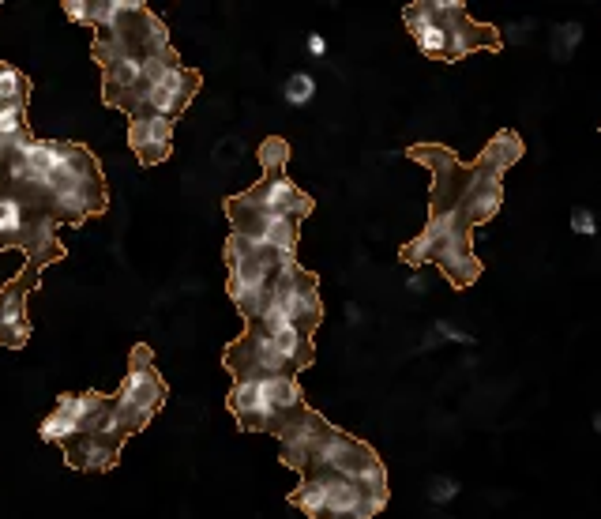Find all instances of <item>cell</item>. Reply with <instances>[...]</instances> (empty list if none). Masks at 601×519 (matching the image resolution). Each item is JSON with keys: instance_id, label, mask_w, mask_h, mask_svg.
<instances>
[{"instance_id": "obj_1", "label": "cell", "mask_w": 601, "mask_h": 519, "mask_svg": "<svg viewBox=\"0 0 601 519\" xmlns=\"http://www.w3.org/2000/svg\"><path fill=\"white\" fill-rule=\"evenodd\" d=\"M406 155L432 170V196L425 230L402 245L399 260L410 268L436 264L459 290H466L470 283H478L481 275L474 230L466 222V196H470L474 166H463L459 155L444 143H414Z\"/></svg>"}, {"instance_id": "obj_10", "label": "cell", "mask_w": 601, "mask_h": 519, "mask_svg": "<svg viewBox=\"0 0 601 519\" xmlns=\"http://www.w3.org/2000/svg\"><path fill=\"white\" fill-rule=\"evenodd\" d=\"M222 365L233 373V384H237V380H260V377H282V373H290L286 362H282V354H278L275 339H271L256 320H245V331L237 335V343H230L222 350Z\"/></svg>"}, {"instance_id": "obj_22", "label": "cell", "mask_w": 601, "mask_h": 519, "mask_svg": "<svg viewBox=\"0 0 601 519\" xmlns=\"http://www.w3.org/2000/svg\"><path fill=\"white\" fill-rule=\"evenodd\" d=\"M312 95H316V83H312L309 72H293L286 79V98H290V106H309Z\"/></svg>"}, {"instance_id": "obj_5", "label": "cell", "mask_w": 601, "mask_h": 519, "mask_svg": "<svg viewBox=\"0 0 601 519\" xmlns=\"http://www.w3.org/2000/svg\"><path fill=\"white\" fill-rule=\"evenodd\" d=\"M57 230H61V222L46 215L42 207L16 200V196H0V252H27V260L38 268L61 264L68 249L61 245Z\"/></svg>"}, {"instance_id": "obj_14", "label": "cell", "mask_w": 601, "mask_h": 519, "mask_svg": "<svg viewBox=\"0 0 601 519\" xmlns=\"http://www.w3.org/2000/svg\"><path fill=\"white\" fill-rule=\"evenodd\" d=\"M173 125L166 117H132L128 121V147L139 158V166H158L173 151Z\"/></svg>"}, {"instance_id": "obj_18", "label": "cell", "mask_w": 601, "mask_h": 519, "mask_svg": "<svg viewBox=\"0 0 601 519\" xmlns=\"http://www.w3.org/2000/svg\"><path fill=\"white\" fill-rule=\"evenodd\" d=\"M485 155L493 158L496 166H504V170H511L519 158H523V140L511 132V128H500L493 140H489V147H485Z\"/></svg>"}, {"instance_id": "obj_12", "label": "cell", "mask_w": 601, "mask_h": 519, "mask_svg": "<svg viewBox=\"0 0 601 519\" xmlns=\"http://www.w3.org/2000/svg\"><path fill=\"white\" fill-rule=\"evenodd\" d=\"M432 16L444 23L447 31V57L444 61H463V57H470V53H478V49H489V53H496V49L504 46L500 42V31L496 27H489V23H474L470 19V12H466L463 0H429Z\"/></svg>"}, {"instance_id": "obj_23", "label": "cell", "mask_w": 601, "mask_h": 519, "mask_svg": "<svg viewBox=\"0 0 601 519\" xmlns=\"http://www.w3.org/2000/svg\"><path fill=\"white\" fill-rule=\"evenodd\" d=\"M571 234L594 237L598 234V215H594L590 207H575V211H571Z\"/></svg>"}, {"instance_id": "obj_3", "label": "cell", "mask_w": 601, "mask_h": 519, "mask_svg": "<svg viewBox=\"0 0 601 519\" xmlns=\"http://www.w3.org/2000/svg\"><path fill=\"white\" fill-rule=\"evenodd\" d=\"M166 399H170V388L158 373L155 350L147 343H136L128 354V373H124L121 388L109 395L117 422L124 425L128 437H136L155 422V414L166 407Z\"/></svg>"}, {"instance_id": "obj_11", "label": "cell", "mask_w": 601, "mask_h": 519, "mask_svg": "<svg viewBox=\"0 0 601 519\" xmlns=\"http://www.w3.org/2000/svg\"><path fill=\"white\" fill-rule=\"evenodd\" d=\"M42 286V268L38 264H23V268L4 283L0 290V346L4 350H23L31 343V294Z\"/></svg>"}, {"instance_id": "obj_13", "label": "cell", "mask_w": 601, "mask_h": 519, "mask_svg": "<svg viewBox=\"0 0 601 519\" xmlns=\"http://www.w3.org/2000/svg\"><path fill=\"white\" fill-rule=\"evenodd\" d=\"M327 433H331V422H327L320 410L312 407L297 410L290 422L278 429V459H282V467H290L297 474L305 471L309 456L316 452V444L324 441Z\"/></svg>"}, {"instance_id": "obj_9", "label": "cell", "mask_w": 601, "mask_h": 519, "mask_svg": "<svg viewBox=\"0 0 601 519\" xmlns=\"http://www.w3.org/2000/svg\"><path fill=\"white\" fill-rule=\"evenodd\" d=\"M222 211L230 215L233 234L260 245V249H271L278 256H297V241H301V222L286 219V215H275V211H263V207L245 204L241 196H226L222 200Z\"/></svg>"}, {"instance_id": "obj_8", "label": "cell", "mask_w": 601, "mask_h": 519, "mask_svg": "<svg viewBox=\"0 0 601 519\" xmlns=\"http://www.w3.org/2000/svg\"><path fill=\"white\" fill-rule=\"evenodd\" d=\"M271 305L278 313L290 320L297 331L316 335V328L324 324V301H320V279L305 271L297 260H282V268L275 271V283H271Z\"/></svg>"}, {"instance_id": "obj_26", "label": "cell", "mask_w": 601, "mask_h": 519, "mask_svg": "<svg viewBox=\"0 0 601 519\" xmlns=\"http://www.w3.org/2000/svg\"><path fill=\"white\" fill-rule=\"evenodd\" d=\"M594 429H598V433H601V410H598V414H594Z\"/></svg>"}, {"instance_id": "obj_19", "label": "cell", "mask_w": 601, "mask_h": 519, "mask_svg": "<svg viewBox=\"0 0 601 519\" xmlns=\"http://www.w3.org/2000/svg\"><path fill=\"white\" fill-rule=\"evenodd\" d=\"M38 437H42L46 444H57V448L64 452V448H68V444H72V441L79 437V425L72 422L68 414H61V410H53L46 422L38 425Z\"/></svg>"}, {"instance_id": "obj_4", "label": "cell", "mask_w": 601, "mask_h": 519, "mask_svg": "<svg viewBox=\"0 0 601 519\" xmlns=\"http://www.w3.org/2000/svg\"><path fill=\"white\" fill-rule=\"evenodd\" d=\"M222 256H226V268H230L226 290H230V301L237 305L241 320L260 316V309L271 298V283H275V271L282 268V260H297V256H278L271 249H260V245H252L237 234L226 237Z\"/></svg>"}, {"instance_id": "obj_25", "label": "cell", "mask_w": 601, "mask_h": 519, "mask_svg": "<svg viewBox=\"0 0 601 519\" xmlns=\"http://www.w3.org/2000/svg\"><path fill=\"white\" fill-rule=\"evenodd\" d=\"M309 49H312V53H316V57H324V38H320V34H312V38H309Z\"/></svg>"}, {"instance_id": "obj_16", "label": "cell", "mask_w": 601, "mask_h": 519, "mask_svg": "<svg viewBox=\"0 0 601 519\" xmlns=\"http://www.w3.org/2000/svg\"><path fill=\"white\" fill-rule=\"evenodd\" d=\"M64 463L72 471H113L121 463V452L109 448L106 441H98L94 433H79L76 441L64 448Z\"/></svg>"}, {"instance_id": "obj_21", "label": "cell", "mask_w": 601, "mask_h": 519, "mask_svg": "<svg viewBox=\"0 0 601 519\" xmlns=\"http://www.w3.org/2000/svg\"><path fill=\"white\" fill-rule=\"evenodd\" d=\"M583 42V23H560L553 27V61H571Z\"/></svg>"}, {"instance_id": "obj_2", "label": "cell", "mask_w": 601, "mask_h": 519, "mask_svg": "<svg viewBox=\"0 0 601 519\" xmlns=\"http://www.w3.org/2000/svg\"><path fill=\"white\" fill-rule=\"evenodd\" d=\"M226 407H230V414L245 433H275L278 437V429L309 403H305V392H301L297 377L282 373V377L237 380Z\"/></svg>"}, {"instance_id": "obj_6", "label": "cell", "mask_w": 601, "mask_h": 519, "mask_svg": "<svg viewBox=\"0 0 601 519\" xmlns=\"http://www.w3.org/2000/svg\"><path fill=\"white\" fill-rule=\"evenodd\" d=\"M286 162H290V143L278 140V136L263 140L260 143L263 177L248 192H237V196L252 207H263V211H275V215H286V219L301 222V219H309L316 204H312L309 192H301L290 177H286Z\"/></svg>"}, {"instance_id": "obj_17", "label": "cell", "mask_w": 601, "mask_h": 519, "mask_svg": "<svg viewBox=\"0 0 601 519\" xmlns=\"http://www.w3.org/2000/svg\"><path fill=\"white\" fill-rule=\"evenodd\" d=\"M31 91H34V83L27 72H19L16 64L0 61V106H8V102L31 106Z\"/></svg>"}, {"instance_id": "obj_15", "label": "cell", "mask_w": 601, "mask_h": 519, "mask_svg": "<svg viewBox=\"0 0 601 519\" xmlns=\"http://www.w3.org/2000/svg\"><path fill=\"white\" fill-rule=\"evenodd\" d=\"M53 410L68 414V418L79 425V433H94V429L102 425V418L109 414V395L98 392V388H87V392H61Z\"/></svg>"}, {"instance_id": "obj_7", "label": "cell", "mask_w": 601, "mask_h": 519, "mask_svg": "<svg viewBox=\"0 0 601 519\" xmlns=\"http://www.w3.org/2000/svg\"><path fill=\"white\" fill-rule=\"evenodd\" d=\"M200 87H203L200 72L177 64V68H166L162 76H155L151 83H143L136 95L121 106V113H128V121L132 117H166V121H177L192 106V98L200 95Z\"/></svg>"}, {"instance_id": "obj_24", "label": "cell", "mask_w": 601, "mask_h": 519, "mask_svg": "<svg viewBox=\"0 0 601 519\" xmlns=\"http://www.w3.org/2000/svg\"><path fill=\"white\" fill-rule=\"evenodd\" d=\"M455 493H459V486H455V482H436V486H432V501H451V497H455Z\"/></svg>"}, {"instance_id": "obj_20", "label": "cell", "mask_w": 601, "mask_h": 519, "mask_svg": "<svg viewBox=\"0 0 601 519\" xmlns=\"http://www.w3.org/2000/svg\"><path fill=\"white\" fill-rule=\"evenodd\" d=\"M414 42L417 49L429 57V61H444L447 57V31H444V23L432 16L421 31H414Z\"/></svg>"}]
</instances>
